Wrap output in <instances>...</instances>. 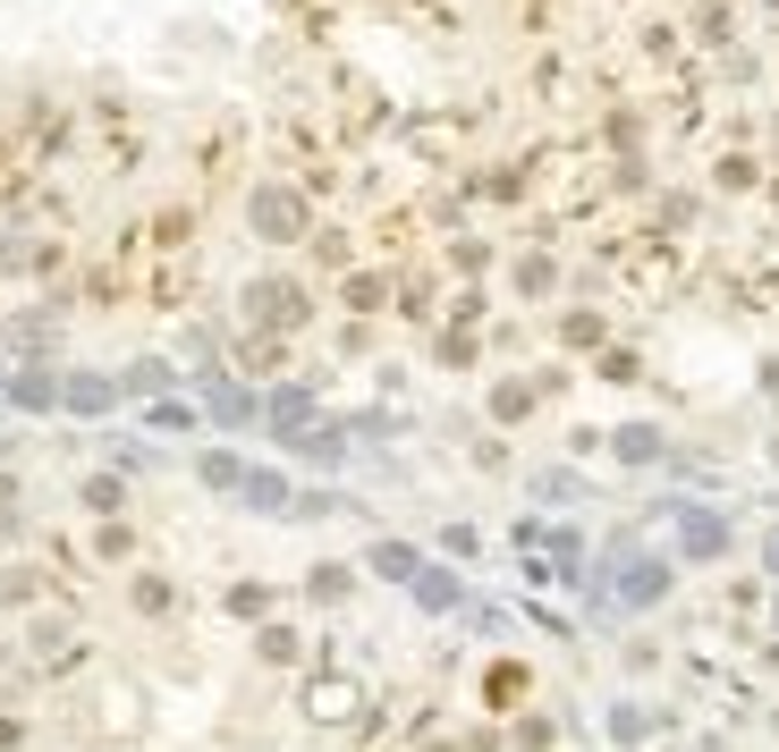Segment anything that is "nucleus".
<instances>
[{
    "instance_id": "nucleus-6",
    "label": "nucleus",
    "mask_w": 779,
    "mask_h": 752,
    "mask_svg": "<svg viewBox=\"0 0 779 752\" xmlns=\"http://www.w3.org/2000/svg\"><path fill=\"white\" fill-rule=\"evenodd\" d=\"M60 398H68V407H111V380H68V389H60Z\"/></svg>"
},
{
    "instance_id": "nucleus-2",
    "label": "nucleus",
    "mask_w": 779,
    "mask_h": 752,
    "mask_svg": "<svg viewBox=\"0 0 779 752\" xmlns=\"http://www.w3.org/2000/svg\"><path fill=\"white\" fill-rule=\"evenodd\" d=\"M416 600H423V609H450V600H457V575H441V566H416Z\"/></svg>"
},
{
    "instance_id": "nucleus-4",
    "label": "nucleus",
    "mask_w": 779,
    "mask_h": 752,
    "mask_svg": "<svg viewBox=\"0 0 779 752\" xmlns=\"http://www.w3.org/2000/svg\"><path fill=\"white\" fill-rule=\"evenodd\" d=\"M237 491H246V500H255V507H289V482H280V473H246Z\"/></svg>"
},
{
    "instance_id": "nucleus-1",
    "label": "nucleus",
    "mask_w": 779,
    "mask_h": 752,
    "mask_svg": "<svg viewBox=\"0 0 779 752\" xmlns=\"http://www.w3.org/2000/svg\"><path fill=\"white\" fill-rule=\"evenodd\" d=\"M255 220L271 228V237H289V228H297V195H271V187H263L255 195Z\"/></svg>"
},
{
    "instance_id": "nucleus-3",
    "label": "nucleus",
    "mask_w": 779,
    "mask_h": 752,
    "mask_svg": "<svg viewBox=\"0 0 779 752\" xmlns=\"http://www.w3.org/2000/svg\"><path fill=\"white\" fill-rule=\"evenodd\" d=\"M618 457H627V466L661 457V432H652V423H627V432H618Z\"/></svg>"
},
{
    "instance_id": "nucleus-7",
    "label": "nucleus",
    "mask_w": 779,
    "mask_h": 752,
    "mask_svg": "<svg viewBox=\"0 0 779 752\" xmlns=\"http://www.w3.org/2000/svg\"><path fill=\"white\" fill-rule=\"evenodd\" d=\"M771 566H779V541H771Z\"/></svg>"
},
{
    "instance_id": "nucleus-5",
    "label": "nucleus",
    "mask_w": 779,
    "mask_h": 752,
    "mask_svg": "<svg viewBox=\"0 0 779 752\" xmlns=\"http://www.w3.org/2000/svg\"><path fill=\"white\" fill-rule=\"evenodd\" d=\"M720 541H729V525H712V516H686V550H704V559H712Z\"/></svg>"
}]
</instances>
